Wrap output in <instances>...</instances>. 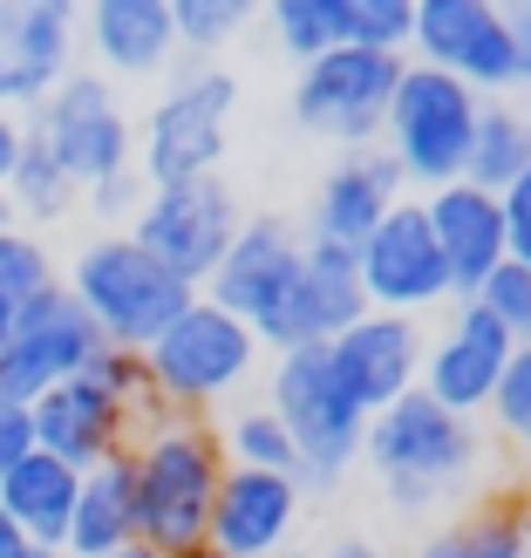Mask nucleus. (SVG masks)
<instances>
[{"label": "nucleus", "mask_w": 531, "mask_h": 558, "mask_svg": "<svg viewBox=\"0 0 531 558\" xmlns=\"http://www.w3.org/2000/svg\"><path fill=\"white\" fill-rule=\"evenodd\" d=\"M75 484H82V470H69L62 457H48V450H27L8 477H0V511L14 518V532L27 545H55V551H62L69 511H75Z\"/></svg>", "instance_id": "obj_25"}, {"label": "nucleus", "mask_w": 531, "mask_h": 558, "mask_svg": "<svg viewBox=\"0 0 531 558\" xmlns=\"http://www.w3.org/2000/svg\"><path fill=\"white\" fill-rule=\"evenodd\" d=\"M505 8H518V0H505Z\"/></svg>", "instance_id": "obj_52"}, {"label": "nucleus", "mask_w": 531, "mask_h": 558, "mask_svg": "<svg viewBox=\"0 0 531 558\" xmlns=\"http://www.w3.org/2000/svg\"><path fill=\"white\" fill-rule=\"evenodd\" d=\"M41 287H55V253L35 226H8L0 232V306L35 300Z\"/></svg>", "instance_id": "obj_32"}, {"label": "nucleus", "mask_w": 531, "mask_h": 558, "mask_svg": "<svg viewBox=\"0 0 531 558\" xmlns=\"http://www.w3.org/2000/svg\"><path fill=\"white\" fill-rule=\"evenodd\" d=\"M300 518H306V490H300L293 470H245V463H226L218 497H212L205 545H212L218 558H273V551L293 545Z\"/></svg>", "instance_id": "obj_17"}, {"label": "nucleus", "mask_w": 531, "mask_h": 558, "mask_svg": "<svg viewBox=\"0 0 531 558\" xmlns=\"http://www.w3.org/2000/svg\"><path fill=\"white\" fill-rule=\"evenodd\" d=\"M144 171H136V163H130V171H117V178H102V184H89V191H82V198H89V211L96 218H136V205H144Z\"/></svg>", "instance_id": "obj_37"}, {"label": "nucleus", "mask_w": 531, "mask_h": 558, "mask_svg": "<svg viewBox=\"0 0 531 558\" xmlns=\"http://www.w3.org/2000/svg\"><path fill=\"white\" fill-rule=\"evenodd\" d=\"M518 171H531V117H524L518 102H505V96H484L478 130H470L463 178L484 184V191H505Z\"/></svg>", "instance_id": "obj_27"}, {"label": "nucleus", "mask_w": 531, "mask_h": 558, "mask_svg": "<svg viewBox=\"0 0 531 558\" xmlns=\"http://www.w3.org/2000/svg\"><path fill=\"white\" fill-rule=\"evenodd\" d=\"M82 41L102 75H164L178 62L171 0H82Z\"/></svg>", "instance_id": "obj_22"}, {"label": "nucleus", "mask_w": 531, "mask_h": 558, "mask_svg": "<svg viewBox=\"0 0 531 558\" xmlns=\"http://www.w3.org/2000/svg\"><path fill=\"white\" fill-rule=\"evenodd\" d=\"M491 429L511 442V450H531V341L511 348L505 361V381H497V396H491Z\"/></svg>", "instance_id": "obj_34"}, {"label": "nucleus", "mask_w": 531, "mask_h": 558, "mask_svg": "<svg viewBox=\"0 0 531 558\" xmlns=\"http://www.w3.org/2000/svg\"><path fill=\"white\" fill-rule=\"evenodd\" d=\"M369 314V293H361V272L348 245L306 239L300 253V287H293V320H287V348H321L334 341L348 320Z\"/></svg>", "instance_id": "obj_23"}, {"label": "nucleus", "mask_w": 531, "mask_h": 558, "mask_svg": "<svg viewBox=\"0 0 531 558\" xmlns=\"http://www.w3.org/2000/svg\"><path fill=\"white\" fill-rule=\"evenodd\" d=\"M470 300H478V306H484V314L511 333L518 348L531 341V266L505 259V266H497V272H491V279H484V287L470 293Z\"/></svg>", "instance_id": "obj_35"}, {"label": "nucleus", "mask_w": 531, "mask_h": 558, "mask_svg": "<svg viewBox=\"0 0 531 558\" xmlns=\"http://www.w3.org/2000/svg\"><path fill=\"white\" fill-rule=\"evenodd\" d=\"M21 144H27V117H14V109H0V191H8V178H14V157H21Z\"/></svg>", "instance_id": "obj_39"}, {"label": "nucleus", "mask_w": 531, "mask_h": 558, "mask_svg": "<svg viewBox=\"0 0 531 558\" xmlns=\"http://www.w3.org/2000/svg\"><path fill=\"white\" fill-rule=\"evenodd\" d=\"M102 348V333L89 327V314L75 306V293L55 279L35 300L14 306V333L0 341V402H41L55 381L82 375V361Z\"/></svg>", "instance_id": "obj_13"}, {"label": "nucleus", "mask_w": 531, "mask_h": 558, "mask_svg": "<svg viewBox=\"0 0 531 558\" xmlns=\"http://www.w3.org/2000/svg\"><path fill=\"white\" fill-rule=\"evenodd\" d=\"M21 558H75V551H55V545H27Z\"/></svg>", "instance_id": "obj_44"}, {"label": "nucleus", "mask_w": 531, "mask_h": 558, "mask_svg": "<svg viewBox=\"0 0 531 558\" xmlns=\"http://www.w3.org/2000/svg\"><path fill=\"white\" fill-rule=\"evenodd\" d=\"M8 226H21V218H14V205H8V191H0V232H8Z\"/></svg>", "instance_id": "obj_45"}, {"label": "nucleus", "mask_w": 531, "mask_h": 558, "mask_svg": "<svg viewBox=\"0 0 531 558\" xmlns=\"http://www.w3.org/2000/svg\"><path fill=\"white\" fill-rule=\"evenodd\" d=\"M524 558H531V497H524Z\"/></svg>", "instance_id": "obj_48"}, {"label": "nucleus", "mask_w": 531, "mask_h": 558, "mask_svg": "<svg viewBox=\"0 0 531 558\" xmlns=\"http://www.w3.org/2000/svg\"><path fill=\"white\" fill-rule=\"evenodd\" d=\"M415 558H524V497L511 490L470 497L457 518H443L415 545Z\"/></svg>", "instance_id": "obj_26"}, {"label": "nucleus", "mask_w": 531, "mask_h": 558, "mask_svg": "<svg viewBox=\"0 0 531 558\" xmlns=\"http://www.w3.org/2000/svg\"><path fill=\"white\" fill-rule=\"evenodd\" d=\"M260 361H266L260 333L245 327L239 314H226V306H212L198 293L144 348V375H150L157 409H171V415H212L218 402H232L239 388L260 375Z\"/></svg>", "instance_id": "obj_3"}, {"label": "nucleus", "mask_w": 531, "mask_h": 558, "mask_svg": "<svg viewBox=\"0 0 531 558\" xmlns=\"http://www.w3.org/2000/svg\"><path fill=\"white\" fill-rule=\"evenodd\" d=\"M21 551H27V538L14 532V518H8V511H0V558H21Z\"/></svg>", "instance_id": "obj_42"}, {"label": "nucleus", "mask_w": 531, "mask_h": 558, "mask_svg": "<svg viewBox=\"0 0 531 558\" xmlns=\"http://www.w3.org/2000/svg\"><path fill=\"white\" fill-rule=\"evenodd\" d=\"M253 14H260V0H171L178 48H191V54H218L226 41H239Z\"/></svg>", "instance_id": "obj_31"}, {"label": "nucleus", "mask_w": 531, "mask_h": 558, "mask_svg": "<svg viewBox=\"0 0 531 558\" xmlns=\"http://www.w3.org/2000/svg\"><path fill=\"white\" fill-rule=\"evenodd\" d=\"M300 253H306V232H293L287 218H245L239 239L226 245V259L212 266L205 279V300L239 314L245 327L260 333V348H287V320H293V287H300Z\"/></svg>", "instance_id": "obj_9"}, {"label": "nucleus", "mask_w": 531, "mask_h": 558, "mask_svg": "<svg viewBox=\"0 0 531 558\" xmlns=\"http://www.w3.org/2000/svg\"><path fill=\"white\" fill-rule=\"evenodd\" d=\"M334 21H341V41H354V48L409 54L415 0H334Z\"/></svg>", "instance_id": "obj_30"}, {"label": "nucleus", "mask_w": 531, "mask_h": 558, "mask_svg": "<svg viewBox=\"0 0 531 558\" xmlns=\"http://www.w3.org/2000/svg\"><path fill=\"white\" fill-rule=\"evenodd\" d=\"M396 75H402V54H382V48H354V41H334L327 54L300 62L293 75V123L327 136L341 150H361L382 136V109L396 96Z\"/></svg>", "instance_id": "obj_10"}, {"label": "nucleus", "mask_w": 531, "mask_h": 558, "mask_svg": "<svg viewBox=\"0 0 531 558\" xmlns=\"http://www.w3.org/2000/svg\"><path fill=\"white\" fill-rule=\"evenodd\" d=\"M266 21H273L279 54H293V62H314V54H327L341 41L334 0H279V8H266Z\"/></svg>", "instance_id": "obj_33"}, {"label": "nucleus", "mask_w": 531, "mask_h": 558, "mask_svg": "<svg viewBox=\"0 0 531 558\" xmlns=\"http://www.w3.org/2000/svg\"><path fill=\"white\" fill-rule=\"evenodd\" d=\"M171 558H218L212 545H191V551H171Z\"/></svg>", "instance_id": "obj_47"}, {"label": "nucleus", "mask_w": 531, "mask_h": 558, "mask_svg": "<svg viewBox=\"0 0 531 558\" xmlns=\"http://www.w3.org/2000/svg\"><path fill=\"white\" fill-rule=\"evenodd\" d=\"M402 198H409V191H402V171L388 163V150H382V144H361V150H348V157L314 184L306 239H327V245H348V253H354V245L369 239Z\"/></svg>", "instance_id": "obj_20"}, {"label": "nucleus", "mask_w": 531, "mask_h": 558, "mask_svg": "<svg viewBox=\"0 0 531 558\" xmlns=\"http://www.w3.org/2000/svg\"><path fill=\"white\" fill-rule=\"evenodd\" d=\"M75 198H82V184L48 157L41 136H27L21 157H14V178H8V205H14V218H21V226H55V218L75 211Z\"/></svg>", "instance_id": "obj_28"}, {"label": "nucleus", "mask_w": 531, "mask_h": 558, "mask_svg": "<svg viewBox=\"0 0 531 558\" xmlns=\"http://www.w3.org/2000/svg\"><path fill=\"white\" fill-rule=\"evenodd\" d=\"M354 272H361V293H369L375 314L423 320L430 306L450 300V266H443V245H436L430 211H423L415 191L354 245Z\"/></svg>", "instance_id": "obj_14"}, {"label": "nucleus", "mask_w": 531, "mask_h": 558, "mask_svg": "<svg viewBox=\"0 0 531 558\" xmlns=\"http://www.w3.org/2000/svg\"><path fill=\"white\" fill-rule=\"evenodd\" d=\"M8 333H14V306H0V341H8Z\"/></svg>", "instance_id": "obj_46"}, {"label": "nucleus", "mask_w": 531, "mask_h": 558, "mask_svg": "<svg viewBox=\"0 0 531 558\" xmlns=\"http://www.w3.org/2000/svg\"><path fill=\"white\" fill-rule=\"evenodd\" d=\"M35 450V423H27V409H14V402H0V477Z\"/></svg>", "instance_id": "obj_38"}, {"label": "nucleus", "mask_w": 531, "mask_h": 558, "mask_svg": "<svg viewBox=\"0 0 531 558\" xmlns=\"http://www.w3.org/2000/svg\"><path fill=\"white\" fill-rule=\"evenodd\" d=\"M266 409L279 415V429L293 436L300 490H334L361 463L369 415H361L348 402V388L334 381L327 348H279L273 354V381H266Z\"/></svg>", "instance_id": "obj_5"}, {"label": "nucleus", "mask_w": 531, "mask_h": 558, "mask_svg": "<svg viewBox=\"0 0 531 558\" xmlns=\"http://www.w3.org/2000/svg\"><path fill=\"white\" fill-rule=\"evenodd\" d=\"M497 211H505V259L531 266V171H518L497 191Z\"/></svg>", "instance_id": "obj_36"}, {"label": "nucleus", "mask_w": 531, "mask_h": 558, "mask_svg": "<svg viewBox=\"0 0 531 558\" xmlns=\"http://www.w3.org/2000/svg\"><path fill=\"white\" fill-rule=\"evenodd\" d=\"M27 423H35V450L62 457L69 470H96L102 457H123L130 450L136 409L117 402L89 375H69V381H55L41 402H27Z\"/></svg>", "instance_id": "obj_19"}, {"label": "nucleus", "mask_w": 531, "mask_h": 558, "mask_svg": "<svg viewBox=\"0 0 531 558\" xmlns=\"http://www.w3.org/2000/svg\"><path fill=\"white\" fill-rule=\"evenodd\" d=\"M82 0H0V109L27 117L75 69Z\"/></svg>", "instance_id": "obj_16"}, {"label": "nucleus", "mask_w": 531, "mask_h": 558, "mask_svg": "<svg viewBox=\"0 0 531 558\" xmlns=\"http://www.w3.org/2000/svg\"><path fill=\"white\" fill-rule=\"evenodd\" d=\"M232 109H239V75L212 69V62L171 75V89L157 96V109L144 117V136H136V171H144V184L218 178V157H226V136H232Z\"/></svg>", "instance_id": "obj_7"}, {"label": "nucleus", "mask_w": 531, "mask_h": 558, "mask_svg": "<svg viewBox=\"0 0 531 558\" xmlns=\"http://www.w3.org/2000/svg\"><path fill=\"white\" fill-rule=\"evenodd\" d=\"M109 558H164V551H150V545H123V551H109Z\"/></svg>", "instance_id": "obj_43"}, {"label": "nucleus", "mask_w": 531, "mask_h": 558, "mask_svg": "<svg viewBox=\"0 0 531 558\" xmlns=\"http://www.w3.org/2000/svg\"><path fill=\"white\" fill-rule=\"evenodd\" d=\"M423 211H430V232L443 245V266H450V300H470L505 266V211H497V191L457 178V184L423 191Z\"/></svg>", "instance_id": "obj_21"}, {"label": "nucleus", "mask_w": 531, "mask_h": 558, "mask_svg": "<svg viewBox=\"0 0 531 558\" xmlns=\"http://www.w3.org/2000/svg\"><path fill=\"white\" fill-rule=\"evenodd\" d=\"M273 558H314V551H300V545H287V551H273Z\"/></svg>", "instance_id": "obj_49"}, {"label": "nucleus", "mask_w": 531, "mask_h": 558, "mask_svg": "<svg viewBox=\"0 0 531 558\" xmlns=\"http://www.w3.org/2000/svg\"><path fill=\"white\" fill-rule=\"evenodd\" d=\"M511 348L518 341L484 314L478 300H450V320L436 333H423V375H415V388H423L430 402L457 409V415H484L497 381H505Z\"/></svg>", "instance_id": "obj_15"}, {"label": "nucleus", "mask_w": 531, "mask_h": 558, "mask_svg": "<svg viewBox=\"0 0 531 558\" xmlns=\"http://www.w3.org/2000/svg\"><path fill=\"white\" fill-rule=\"evenodd\" d=\"M478 109H484L478 89H463L457 75L423 69V62H409V54H402L396 96H388L382 136H375V144L388 150V163L402 171V191H436V184H457L463 178Z\"/></svg>", "instance_id": "obj_6"}, {"label": "nucleus", "mask_w": 531, "mask_h": 558, "mask_svg": "<svg viewBox=\"0 0 531 558\" xmlns=\"http://www.w3.org/2000/svg\"><path fill=\"white\" fill-rule=\"evenodd\" d=\"M260 8H279V0H260Z\"/></svg>", "instance_id": "obj_50"}, {"label": "nucleus", "mask_w": 531, "mask_h": 558, "mask_svg": "<svg viewBox=\"0 0 531 558\" xmlns=\"http://www.w3.org/2000/svg\"><path fill=\"white\" fill-rule=\"evenodd\" d=\"M409 62L457 75L463 89H478V96L524 89V82H518V41H511V8H505V0H415Z\"/></svg>", "instance_id": "obj_12"}, {"label": "nucleus", "mask_w": 531, "mask_h": 558, "mask_svg": "<svg viewBox=\"0 0 531 558\" xmlns=\"http://www.w3.org/2000/svg\"><path fill=\"white\" fill-rule=\"evenodd\" d=\"M314 558H388L375 538H354V532H341V538H334L327 551H314Z\"/></svg>", "instance_id": "obj_40"}, {"label": "nucleus", "mask_w": 531, "mask_h": 558, "mask_svg": "<svg viewBox=\"0 0 531 558\" xmlns=\"http://www.w3.org/2000/svg\"><path fill=\"white\" fill-rule=\"evenodd\" d=\"M239 226H245V211H239L226 178H184V184L144 191V205L130 218V239L157 266H171L184 287H205L212 266L226 259V245L239 239Z\"/></svg>", "instance_id": "obj_11"}, {"label": "nucleus", "mask_w": 531, "mask_h": 558, "mask_svg": "<svg viewBox=\"0 0 531 558\" xmlns=\"http://www.w3.org/2000/svg\"><path fill=\"white\" fill-rule=\"evenodd\" d=\"M123 545H136V484H130V450H123V457H102L96 470H82L62 551H75V558H109V551H123Z\"/></svg>", "instance_id": "obj_24"}, {"label": "nucleus", "mask_w": 531, "mask_h": 558, "mask_svg": "<svg viewBox=\"0 0 531 558\" xmlns=\"http://www.w3.org/2000/svg\"><path fill=\"white\" fill-rule=\"evenodd\" d=\"M27 136H41L48 157L62 163L82 191L136 163V123L117 96V82L89 75V69H69L35 109H27Z\"/></svg>", "instance_id": "obj_8"}, {"label": "nucleus", "mask_w": 531, "mask_h": 558, "mask_svg": "<svg viewBox=\"0 0 531 558\" xmlns=\"http://www.w3.org/2000/svg\"><path fill=\"white\" fill-rule=\"evenodd\" d=\"M511 41H518V82H531V8H511Z\"/></svg>", "instance_id": "obj_41"}, {"label": "nucleus", "mask_w": 531, "mask_h": 558, "mask_svg": "<svg viewBox=\"0 0 531 558\" xmlns=\"http://www.w3.org/2000/svg\"><path fill=\"white\" fill-rule=\"evenodd\" d=\"M361 463H369V477L382 484L396 518H430L436 505L478 497L484 470H491V442L478 429V415H457V409L430 402L423 388H409V396L369 415Z\"/></svg>", "instance_id": "obj_1"}, {"label": "nucleus", "mask_w": 531, "mask_h": 558, "mask_svg": "<svg viewBox=\"0 0 531 558\" xmlns=\"http://www.w3.org/2000/svg\"><path fill=\"white\" fill-rule=\"evenodd\" d=\"M518 8H531V0H518Z\"/></svg>", "instance_id": "obj_51"}, {"label": "nucleus", "mask_w": 531, "mask_h": 558, "mask_svg": "<svg viewBox=\"0 0 531 558\" xmlns=\"http://www.w3.org/2000/svg\"><path fill=\"white\" fill-rule=\"evenodd\" d=\"M321 348H327L334 381L348 388V402L361 415H375L396 396H409L415 375H423V320H409V314H375V306H369V314L348 320Z\"/></svg>", "instance_id": "obj_18"}, {"label": "nucleus", "mask_w": 531, "mask_h": 558, "mask_svg": "<svg viewBox=\"0 0 531 558\" xmlns=\"http://www.w3.org/2000/svg\"><path fill=\"white\" fill-rule=\"evenodd\" d=\"M62 287L75 293V306L89 314V327L102 333L109 348H136V354H144L157 333L171 327L191 300H198V287H184L171 266H157L130 232L89 239L75 253Z\"/></svg>", "instance_id": "obj_4"}, {"label": "nucleus", "mask_w": 531, "mask_h": 558, "mask_svg": "<svg viewBox=\"0 0 531 558\" xmlns=\"http://www.w3.org/2000/svg\"><path fill=\"white\" fill-rule=\"evenodd\" d=\"M226 477V450L205 415H150L130 436V484H136V545L150 551H191L205 545L212 497Z\"/></svg>", "instance_id": "obj_2"}, {"label": "nucleus", "mask_w": 531, "mask_h": 558, "mask_svg": "<svg viewBox=\"0 0 531 558\" xmlns=\"http://www.w3.org/2000/svg\"><path fill=\"white\" fill-rule=\"evenodd\" d=\"M218 450H226V463H245V470H293V436L279 429V415L266 402L232 409L226 429H218Z\"/></svg>", "instance_id": "obj_29"}]
</instances>
